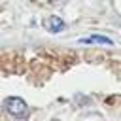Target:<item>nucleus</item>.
I'll list each match as a JSON object with an SVG mask.
<instances>
[{
	"label": "nucleus",
	"mask_w": 121,
	"mask_h": 121,
	"mask_svg": "<svg viewBox=\"0 0 121 121\" xmlns=\"http://www.w3.org/2000/svg\"><path fill=\"white\" fill-rule=\"evenodd\" d=\"M4 108L13 117H26V113H28V106L21 96H8L4 100Z\"/></svg>",
	"instance_id": "nucleus-1"
},
{
	"label": "nucleus",
	"mask_w": 121,
	"mask_h": 121,
	"mask_svg": "<svg viewBox=\"0 0 121 121\" xmlns=\"http://www.w3.org/2000/svg\"><path fill=\"white\" fill-rule=\"evenodd\" d=\"M43 26H45V30H47V32H53V34H57V32H62V30L66 28L64 21H62L60 17H57V15H53V17H47V19H45V23H43Z\"/></svg>",
	"instance_id": "nucleus-2"
},
{
	"label": "nucleus",
	"mask_w": 121,
	"mask_h": 121,
	"mask_svg": "<svg viewBox=\"0 0 121 121\" xmlns=\"http://www.w3.org/2000/svg\"><path fill=\"white\" fill-rule=\"evenodd\" d=\"M79 43H104V45H112L113 42L106 36H98V34H93V36H87V38H81Z\"/></svg>",
	"instance_id": "nucleus-3"
},
{
	"label": "nucleus",
	"mask_w": 121,
	"mask_h": 121,
	"mask_svg": "<svg viewBox=\"0 0 121 121\" xmlns=\"http://www.w3.org/2000/svg\"><path fill=\"white\" fill-rule=\"evenodd\" d=\"M51 2H59V0H51Z\"/></svg>",
	"instance_id": "nucleus-4"
}]
</instances>
